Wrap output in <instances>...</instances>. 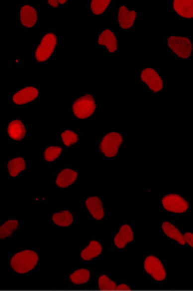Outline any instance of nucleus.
I'll list each match as a JSON object with an SVG mask.
<instances>
[{
    "mask_svg": "<svg viewBox=\"0 0 193 291\" xmlns=\"http://www.w3.org/2000/svg\"><path fill=\"white\" fill-rule=\"evenodd\" d=\"M111 3L110 0H92L91 10L95 15L102 14Z\"/></svg>",
    "mask_w": 193,
    "mask_h": 291,
    "instance_id": "obj_24",
    "label": "nucleus"
},
{
    "mask_svg": "<svg viewBox=\"0 0 193 291\" xmlns=\"http://www.w3.org/2000/svg\"><path fill=\"white\" fill-rule=\"evenodd\" d=\"M61 139L66 146H71L78 141V136L72 130H66L61 134Z\"/></svg>",
    "mask_w": 193,
    "mask_h": 291,
    "instance_id": "obj_26",
    "label": "nucleus"
},
{
    "mask_svg": "<svg viewBox=\"0 0 193 291\" xmlns=\"http://www.w3.org/2000/svg\"><path fill=\"white\" fill-rule=\"evenodd\" d=\"M18 227V222L17 220H7L5 224L0 227V238L3 240L5 237L11 236L13 232Z\"/></svg>",
    "mask_w": 193,
    "mask_h": 291,
    "instance_id": "obj_23",
    "label": "nucleus"
},
{
    "mask_svg": "<svg viewBox=\"0 0 193 291\" xmlns=\"http://www.w3.org/2000/svg\"><path fill=\"white\" fill-rule=\"evenodd\" d=\"M98 287L101 290H114L117 289V285L111 281L107 276H101L98 280Z\"/></svg>",
    "mask_w": 193,
    "mask_h": 291,
    "instance_id": "obj_27",
    "label": "nucleus"
},
{
    "mask_svg": "<svg viewBox=\"0 0 193 291\" xmlns=\"http://www.w3.org/2000/svg\"><path fill=\"white\" fill-rule=\"evenodd\" d=\"M7 170L12 177H16L20 172L25 170V161L23 158H15L10 160L7 164Z\"/></svg>",
    "mask_w": 193,
    "mask_h": 291,
    "instance_id": "obj_20",
    "label": "nucleus"
},
{
    "mask_svg": "<svg viewBox=\"0 0 193 291\" xmlns=\"http://www.w3.org/2000/svg\"><path fill=\"white\" fill-rule=\"evenodd\" d=\"M59 3L64 4V3H67V1H66V0H59Z\"/></svg>",
    "mask_w": 193,
    "mask_h": 291,
    "instance_id": "obj_31",
    "label": "nucleus"
},
{
    "mask_svg": "<svg viewBox=\"0 0 193 291\" xmlns=\"http://www.w3.org/2000/svg\"><path fill=\"white\" fill-rule=\"evenodd\" d=\"M86 206L89 210L90 214L96 219L100 220L103 218L104 212L102 208V202L98 197H90L86 200Z\"/></svg>",
    "mask_w": 193,
    "mask_h": 291,
    "instance_id": "obj_14",
    "label": "nucleus"
},
{
    "mask_svg": "<svg viewBox=\"0 0 193 291\" xmlns=\"http://www.w3.org/2000/svg\"><path fill=\"white\" fill-rule=\"evenodd\" d=\"M101 251H102V248L100 244L96 241H92L90 245L88 246L86 249H84L81 255L83 260L90 261L96 257H98V255L101 253Z\"/></svg>",
    "mask_w": 193,
    "mask_h": 291,
    "instance_id": "obj_18",
    "label": "nucleus"
},
{
    "mask_svg": "<svg viewBox=\"0 0 193 291\" xmlns=\"http://www.w3.org/2000/svg\"><path fill=\"white\" fill-rule=\"evenodd\" d=\"M164 208L172 213H184L189 208L188 201L177 194H170L163 198Z\"/></svg>",
    "mask_w": 193,
    "mask_h": 291,
    "instance_id": "obj_6",
    "label": "nucleus"
},
{
    "mask_svg": "<svg viewBox=\"0 0 193 291\" xmlns=\"http://www.w3.org/2000/svg\"><path fill=\"white\" fill-rule=\"evenodd\" d=\"M184 240H185V242L193 248V233H185V235H184Z\"/></svg>",
    "mask_w": 193,
    "mask_h": 291,
    "instance_id": "obj_28",
    "label": "nucleus"
},
{
    "mask_svg": "<svg viewBox=\"0 0 193 291\" xmlns=\"http://www.w3.org/2000/svg\"><path fill=\"white\" fill-rule=\"evenodd\" d=\"M117 289H127V290H129L130 288L127 285H120V286H117Z\"/></svg>",
    "mask_w": 193,
    "mask_h": 291,
    "instance_id": "obj_30",
    "label": "nucleus"
},
{
    "mask_svg": "<svg viewBox=\"0 0 193 291\" xmlns=\"http://www.w3.org/2000/svg\"><path fill=\"white\" fill-rule=\"evenodd\" d=\"M98 45L104 46L109 50V52H115L117 50V39L112 31L104 30L99 35Z\"/></svg>",
    "mask_w": 193,
    "mask_h": 291,
    "instance_id": "obj_16",
    "label": "nucleus"
},
{
    "mask_svg": "<svg viewBox=\"0 0 193 291\" xmlns=\"http://www.w3.org/2000/svg\"><path fill=\"white\" fill-rule=\"evenodd\" d=\"M20 21L25 28H32L37 21L36 10L31 5H23L20 10Z\"/></svg>",
    "mask_w": 193,
    "mask_h": 291,
    "instance_id": "obj_12",
    "label": "nucleus"
},
{
    "mask_svg": "<svg viewBox=\"0 0 193 291\" xmlns=\"http://www.w3.org/2000/svg\"><path fill=\"white\" fill-rule=\"evenodd\" d=\"M25 127L20 120H14L7 125V135L15 141H20L25 136Z\"/></svg>",
    "mask_w": 193,
    "mask_h": 291,
    "instance_id": "obj_15",
    "label": "nucleus"
},
{
    "mask_svg": "<svg viewBox=\"0 0 193 291\" xmlns=\"http://www.w3.org/2000/svg\"><path fill=\"white\" fill-rule=\"evenodd\" d=\"M70 279L74 284H85L90 279V272L87 269H78L70 276Z\"/></svg>",
    "mask_w": 193,
    "mask_h": 291,
    "instance_id": "obj_22",
    "label": "nucleus"
},
{
    "mask_svg": "<svg viewBox=\"0 0 193 291\" xmlns=\"http://www.w3.org/2000/svg\"><path fill=\"white\" fill-rule=\"evenodd\" d=\"M61 152H63V149H61V147L59 146H50L46 149L43 156H45V159L47 161L52 162L56 160V159L60 156Z\"/></svg>",
    "mask_w": 193,
    "mask_h": 291,
    "instance_id": "obj_25",
    "label": "nucleus"
},
{
    "mask_svg": "<svg viewBox=\"0 0 193 291\" xmlns=\"http://www.w3.org/2000/svg\"><path fill=\"white\" fill-rule=\"evenodd\" d=\"M133 241V232L132 229L130 226L124 225L121 228L119 232L116 234V236L114 237V244L119 249H122L124 247H126L127 244L131 243Z\"/></svg>",
    "mask_w": 193,
    "mask_h": 291,
    "instance_id": "obj_10",
    "label": "nucleus"
},
{
    "mask_svg": "<svg viewBox=\"0 0 193 291\" xmlns=\"http://www.w3.org/2000/svg\"><path fill=\"white\" fill-rule=\"evenodd\" d=\"M136 18L135 11H129L126 6H120L118 11V23L122 29H130Z\"/></svg>",
    "mask_w": 193,
    "mask_h": 291,
    "instance_id": "obj_13",
    "label": "nucleus"
},
{
    "mask_svg": "<svg viewBox=\"0 0 193 291\" xmlns=\"http://www.w3.org/2000/svg\"><path fill=\"white\" fill-rule=\"evenodd\" d=\"M163 231L165 232V234L172 238V240L177 241L178 243H180L181 245H185V240H184V235L179 231V229L175 228L172 224L168 223V222H165L163 224Z\"/></svg>",
    "mask_w": 193,
    "mask_h": 291,
    "instance_id": "obj_19",
    "label": "nucleus"
},
{
    "mask_svg": "<svg viewBox=\"0 0 193 291\" xmlns=\"http://www.w3.org/2000/svg\"><path fill=\"white\" fill-rule=\"evenodd\" d=\"M48 3H49L51 6L56 7V6L59 4V0H49Z\"/></svg>",
    "mask_w": 193,
    "mask_h": 291,
    "instance_id": "obj_29",
    "label": "nucleus"
},
{
    "mask_svg": "<svg viewBox=\"0 0 193 291\" xmlns=\"http://www.w3.org/2000/svg\"><path fill=\"white\" fill-rule=\"evenodd\" d=\"M145 270L156 281H163L166 278V271L162 262L150 255L145 261Z\"/></svg>",
    "mask_w": 193,
    "mask_h": 291,
    "instance_id": "obj_7",
    "label": "nucleus"
},
{
    "mask_svg": "<svg viewBox=\"0 0 193 291\" xmlns=\"http://www.w3.org/2000/svg\"><path fill=\"white\" fill-rule=\"evenodd\" d=\"M57 38L56 35L53 33H48L46 34L43 38L41 39L39 46L35 52V57L38 61H46L53 53L55 47H56Z\"/></svg>",
    "mask_w": 193,
    "mask_h": 291,
    "instance_id": "obj_4",
    "label": "nucleus"
},
{
    "mask_svg": "<svg viewBox=\"0 0 193 291\" xmlns=\"http://www.w3.org/2000/svg\"><path fill=\"white\" fill-rule=\"evenodd\" d=\"M38 262V255L32 250H24L16 253L11 260L12 268L18 273H27L31 271Z\"/></svg>",
    "mask_w": 193,
    "mask_h": 291,
    "instance_id": "obj_1",
    "label": "nucleus"
},
{
    "mask_svg": "<svg viewBox=\"0 0 193 291\" xmlns=\"http://www.w3.org/2000/svg\"><path fill=\"white\" fill-rule=\"evenodd\" d=\"M73 113L78 119H87L91 117L96 109V104L91 94H86L77 99L73 106Z\"/></svg>",
    "mask_w": 193,
    "mask_h": 291,
    "instance_id": "obj_2",
    "label": "nucleus"
},
{
    "mask_svg": "<svg viewBox=\"0 0 193 291\" xmlns=\"http://www.w3.org/2000/svg\"><path fill=\"white\" fill-rule=\"evenodd\" d=\"M38 96V90L35 87H27L16 92L13 96V102L17 105H23L34 101Z\"/></svg>",
    "mask_w": 193,
    "mask_h": 291,
    "instance_id": "obj_9",
    "label": "nucleus"
},
{
    "mask_svg": "<svg viewBox=\"0 0 193 291\" xmlns=\"http://www.w3.org/2000/svg\"><path fill=\"white\" fill-rule=\"evenodd\" d=\"M76 178H77V173L75 171L70 170V169H65L58 174L56 178V184L59 188H67L69 187V185L74 183Z\"/></svg>",
    "mask_w": 193,
    "mask_h": 291,
    "instance_id": "obj_17",
    "label": "nucleus"
},
{
    "mask_svg": "<svg viewBox=\"0 0 193 291\" xmlns=\"http://www.w3.org/2000/svg\"><path fill=\"white\" fill-rule=\"evenodd\" d=\"M122 143V137L118 132H109L108 135L103 137L101 140L99 149L102 152V154L108 157L112 158L117 155L118 148Z\"/></svg>",
    "mask_w": 193,
    "mask_h": 291,
    "instance_id": "obj_3",
    "label": "nucleus"
},
{
    "mask_svg": "<svg viewBox=\"0 0 193 291\" xmlns=\"http://www.w3.org/2000/svg\"><path fill=\"white\" fill-rule=\"evenodd\" d=\"M53 222L59 227H69L73 222V216L69 211H63L53 215Z\"/></svg>",
    "mask_w": 193,
    "mask_h": 291,
    "instance_id": "obj_21",
    "label": "nucleus"
},
{
    "mask_svg": "<svg viewBox=\"0 0 193 291\" xmlns=\"http://www.w3.org/2000/svg\"><path fill=\"white\" fill-rule=\"evenodd\" d=\"M140 78L153 92H159L163 89V79L152 68H146L140 74Z\"/></svg>",
    "mask_w": 193,
    "mask_h": 291,
    "instance_id": "obj_8",
    "label": "nucleus"
},
{
    "mask_svg": "<svg viewBox=\"0 0 193 291\" xmlns=\"http://www.w3.org/2000/svg\"><path fill=\"white\" fill-rule=\"evenodd\" d=\"M173 8L184 18H193V0H174Z\"/></svg>",
    "mask_w": 193,
    "mask_h": 291,
    "instance_id": "obj_11",
    "label": "nucleus"
},
{
    "mask_svg": "<svg viewBox=\"0 0 193 291\" xmlns=\"http://www.w3.org/2000/svg\"><path fill=\"white\" fill-rule=\"evenodd\" d=\"M168 46L181 58H188L192 53V43L187 37L171 36L168 38Z\"/></svg>",
    "mask_w": 193,
    "mask_h": 291,
    "instance_id": "obj_5",
    "label": "nucleus"
}]
</instances>
